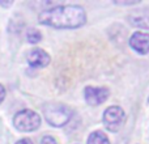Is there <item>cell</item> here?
<instances>
[{
    "label": "cell",
    "mask_w": 149,
    "mask_h": 144,
    "mask_svg": "<svg viewBox=\"0 0 149 144\" xmlns=\"http://www.w3.org/2000/svg\"><path fill=\"white\" fill-rule=\"evenodd\" d=\"M38 21L42 25L56 29H76L86 22V13L80 5H56L42 10Z\"/></svg>",
    "instance_id": "1"
},
{
    "label": "cell",
    "mask_w": 149,
    "mask_h": 144,
    "mask_svg": "<svg viewBox=\"0 0 149 144\" xmlns=\"http://www.w3.org/2000/svg\"><path fill=\"white\" fill-rule=\"evenodd\" d=\"M43 115L49 124L54 127H63L72 118V111L63 103H49L43 108Z\"/></svg>",
    "instance_id": "2"
},
{
    "label": "cell",
    "mask_w": 149,
    "mask_h": 144,
    "mask_svg": "<svg viewBox=\"0 0 149 144\" xmlns=\"http://www.w3.org/2000/svg\"><path fill=\"white\" fill-rule=\"evenodd\" d=\"M13 124L18 131L31 132L41 126V117L30 109H24L13 117Z\"/></svg>",
    "instance_id": "3"
},
{
    "label": "cell",
    "mask_w": 149,
    "mask_h": 144,
    "mask_svg": "<svg viewBox=\"0 0 149 144\" xmlns=\"http://www.w3.org/2000/svg\"><path fill=\"white\" fill-rule=\"evenodd\" d=\"M124 121H126V114L120 106H110L103 113V124L111 132L119 131Z\"/></svg>",
    "instance_id": "4"
},
{
    "label": "cell",
    "mask_w": 149,
    "mask_h": 144,
    "mask_svg": "<svg viewBox=\"0 0 149 144\" xmlns=\"http://www.w3.org/2000/svg\"><path fill=\"white\" fill-rule=\"evenodd\" d=\"M109 89L102 87H86L84 90L85 101L92 106H97L103 103L109 98Z\"/></svg>",
    "instance_id": "5"
},
{
    "label": "cell",
    "mask_w": 149,
    "mask_h": 144,
    "mask_svg": "<svg viewBox=\"0 0 149 144\" xmlns=\"http://www.w3.org/2000/svg\"><path fill=\"white\" fill-rule=\"evenodd\" d=\"M130 46L139 54H148L149 52V34L143 31H135L130 38Z\"/></svg>",
    "instance_id": "6"
},
{
    "label": "cell",
    "mask_w": 149,
    "mask_h": 144,
    "mask_svg": "<svg viewBox=\"0 0 149 144\" xmlns=\"http://www.w3.org/2000/svg\"><path fill=\"white\" fill-rule=\"evenodd\" d=\"M26 59H28V63L31 67H36V68H43V67H46V66H49L50 62H51L50 55L42 49L31 50L28 54Z\"/></svg>",
    "instance_id": "7"
},
{
    "label": "cell",
    "mask_w": 149,
    "mask_h": 144,
    "mask_svg": "<svg viewBox=\"0 0 149 144\" xmlns=\"http://www.w3.org/2000/svg\"><path fill=\"white\" fill-rule=\"evenodd\" d=\"M128 22L135 28L149 29V9H135L128 15Z\"/></svg>",
    "instance_id": "8"
},
{
    "label": "cell",
    "mask_w": 149,
    "mask_h": 144,
    "mask_svg": "<svg viewBox=\"0 0 149 144\" xmlns=\"http://www.w3.org/2000/svg\"><path fill=\"white\" fill-rule=\"evenodd\" d=\"M86 144H110V140L102 131H94L89 135Z\"/></svg>",
    "instance_id": "9"
},
{
    "label": "cell",
    "mask_w": 149,
    "mask_h": 144,
    "mask_svg": "<svg viewBox=\"0 0 149 144\" xmlns=\"http://www.w3.org/2000/svg\"><path fill=\"white\" fill-rule=\"evenodd\" d=\"M26 39H28L29 43H38L42 39V34L37 29H29L28 33H26Z\"/></svg>",
    "instance_id": "10"
},
{
    "label": "cell",
    "mask_w": 149,
    "mask_h": 144,
    "mask_svg": "<svg viewBox=\"0 0 149 144\" xmlns=\"http://www.w3.org/2000/svg\"><path fill=\"white\" fill-rule=\"evenodd\" d=\"M41 144H58V143H56V140H55L54 136H50V135H47V136L42 138Z\"/></svg>",
    "instance_id": "11"
},
{
    "label": "cell",
    "mask_w": 149,
    "mask_h": 144,
    "mask_svg": "<svg viewBox=\"0 0 149 144\" xmlns=\"http://www.w3.org/2000/svg\"><path fill=\"white\" fill-rule=\"evenodd\" d=\"M115 4L118 5H136V4H140L139 0H135V1H115Z\"/></svg>",
    "instance_id": "12"
},
{
    "label": "cell",
    "mask_w": 149,
    "mask_h": 144,
    "mask_svg": "<svg viewBox=\"0 0 149 144\" xmlns=\"http://www.w3.org/2000/svg\"><path fill=\"white\" fill-rule=\"evenodd\" d=\"M4 98H5V88L0 84V103L4 101Z\"/></svg>",
    "instance_id": "13"
},
{
    "label": "cell",
    "mask_w": 149,
    "mask_h": 144,
    "mask_svg": "<svg viewBox=\"0 0 149 144\" xmlns=\"http://www.w3.org/2000/svg\"><path fill=\"white\" fill-rule=\"evenodd\" d=\"M16 144H33V142H31L30 139H28V138H25V139H21V140H18Z\"/></svg>",
    "instance_id": "14"
},
{
    "label": "cell",
    "mask_w": 149,
    "mask_h": 144,
    "mask_svg": "<svg viewBox=\"0 0 149 144\" xmlns=\"http://www.w3.org/2000/svg\"><path fill=\"white\" fill-rule=\"evenodd\" d=\"M0 5H3V7H10V5H12V1H7V3L0 1Z\"/></svg>",
    "instance_id": "15"
},
{
    "label": "cell",
    "mask_w": 149,
    "mask_h": 144,
    "mask_svg": "<svg viewBox=\"0 0 149 144\" xmlns=\"http://www.w3.org/2000/svg\"><path fill=\"white\" fill-rule=\"evenodd\" d=\"M148 102H149V97H148Z\"/></svg>",
    "instance_id": "16"
}]
</instances>
